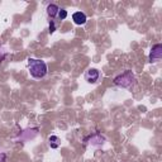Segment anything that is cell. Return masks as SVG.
<instances>
[{
  "label": "cell",
  "instance_id": "obj_1",
  "mask_svg": "<svg viewBox=\"0 0 162 162\" xmlns=\"http://www.w3.org/2000/svg\"><path fill=\"white\" fill-rule=\"evenodd\" d=\"M28 69L31 75L34 79H42L47 74V63L42 59L37 58H29L28 59Z\"/></svg>",
  "mask_w": 162,
  "mask_h": 162
},
{
  "label": "cell",
  "instance_id": "obj_2",
  "mask_svg": "<svg viewBox=\"0 0 162 162\" xmlns=\"http://www.w3.org/2000/svg\"><path fill=\"white\" fill-rule=\"evenodd\" d=\"M134 82H135V77H134L133 72L129 71V70H127L123 74L118 75L114 79V84L117 85V86H121V88H124V89L132 88L134 85Z\"/></svg>",
  "mask_w": 162,
  "mask_h": 162
},
{
  "label": "cell",
  "instance_id": "obj_3",
  "mask_svg": "<svg viewBox=\"0 0 162 162\" xmlns=\"http://www.w3.org/2000/svg\"><path fill=\"white\" fill-rule=\"evenodd\" d=\"M161 57H162V46L160 43H157L152 47L151 52H149V62L156 63V62L161 61Z\"/></svg>",
  "mask_w": 162,
  "mask_h": 162
},
{
  "label": "cell",
  "instance_id": "obj_4",
  "mask_svg": "<svg viewBox=\"0 0 162 162\" xmlns=\"http://www.w3.org/2000/svg\"><path fill=\"white\" fill-rule=\"evenodd\" d=\"M85 79L89 84H96L100 79V72L96 69H89L85 74Z\"/></svg>",
  "mask_w": 162,
  "mask_h": 162
},
{
  "label": "cell",
  "instance_id": "obj_5",
  "mask_svg": "<svg viewBox=\"0 0 162 162\" xmlns=\"http://www.w3.org/2000/svg\"><path fill=\"white\" fill-rule=\"evenodd\" d=\"M72 20L75 22V24L82 25V24L86 23V15H85V13H82V12H76L72 15Z\"/></svg>",
  "mask_w": 162,
  "mask_h": 162
},
{
  "label": "cell",
  "instance_id": "obj_6",
  "mask_svg": "<svg viewBox=\"0 0 162 162\" xmlns=\"http://www.w3.org/2000/svg\"><path fill=\"white\" fill-rule=\"evenodd\" d=\"M48 144H49V147L51 148H58L59 147V144H61V141H59V138L57 137V135H51V137L48 138Z\"/></svg>",
  "mask_w": 162,
  "mask_h": 162
},
{
  "label": "cell",
  "instance_id": "obj_7",
  "mask_svg": "<svg viewBox=\"0 0 162 162\" xmlns=\"http://www.w3.org/2000/svg\"><path fill=\"white\" fill-rule=\"evenodd\" d=\"M58 10H59V8L56 4H49L47 6V14L51 16V18H55V16H57Z\"/></svg>",
  "mask_w": 162,
  "mask_h": 162
},
{
  "label": "cell",
  "instance_id": "obj_8",
  "mask_svg": "<svg viewBox=\"0 0 162 162\" xmlns=\"http://www.w3.org/2000/svg\"><path fill=\"white\" fill-rule=\"evenodd\" d=\"M57 16H58L59 20H63V19H66V16H67V12H66L65 9H59Z\"/></svg>",
  "mask_w": 162,
  "mask_h": 162
},
{
  "label": "cell",
  "instance_id": "obj_9",
  "mask_svg": "<svg viewBox=\"0 0 162 162\" xmlns=\"http://www.w3.org/2000/svg\"><path fill=\"white\" fill-rule=\"evenodd\" d=\"M56 31V24H55V22L53 20H51V23H49V33L52 34V33Z\"/></svg>",
  "mask_w": 162,
  "mask_h": 162
}]
</instances>
